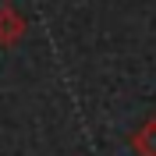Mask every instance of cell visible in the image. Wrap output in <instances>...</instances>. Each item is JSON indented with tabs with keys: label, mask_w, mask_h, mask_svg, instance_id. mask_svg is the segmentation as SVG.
Returning a JSON list of instances; mask_svg holds the SVG:
<instances>
[{
	"label": "cell",
	"mask_w": 156,
	"mask_h": 156,
	"mask_svg": "<svg viewBox=\"0 0 156 156\" xmlns=\"http://www.w3.org/2000/svg\"><path fill=\"white\" fill-rule=\"evenodd\" d=\"M21 36H25V18L11 4H4L0 7V46H14Z\"/></svg>",
	"instance_id": "obj_1"
},
{
	"label": "cell",
	"mask_w": 156,
	"mask_h": 156,
	"mask_svg": "<svg viewBox=\"0 0 156 156\" xmlns=\"http://www.w3.org/2000/svg\"><path fill=\"white\" fill-rule=\"evenodd\" d=\"M131 149L138 156H156V117L138 124V131L131 135Z\"/></svg>",
	"instance_id": "obj_2"
}]
</instances>
